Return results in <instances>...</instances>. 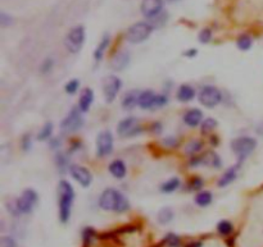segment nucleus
<instances>
[{
  "mask_svg": "<svg viewBox=\"0 0 263 247\" xmlns=\"http://www.w3.org/2000/svg\"><path fill=\"white\" fill-rule=\"evenodd\" d=\"M189 247H202L200 242H193V244L189 245Z\"/></svg>",
  "mask_w": 263,
  "mask_h": 247,
  "instance_id": "a18cd8bd",
  "label": "nucleus"
},
{
  "mask_svg": "<svg viewBox=\"0 0 263 247\" xmlns=\"http://www.w3.org/2000/svg\"><path fill=\"white\" fill-rule=\"evenodd\" d=\"M121 86H122V82L117 76H107L103 80V91H104L107 103H112L117 98Z\"/></svg>",
  "mask_w": 263,
  "mask_h": 247,
  "instance_id": "9d476101",
  "label": "nucleus"
},
{
  "mask_svg": "<svg viewBox=\"0 0 263 247\" xmlns=\"http://www.w3.org/2000/svg\"><path fill=\"white\" fill-rule=\"evenodd\" d=\"M181 185V181L177 177H174V178H170L168 181H166L164 183L161 185V192L163 193H172L176 190H178V187Z\"/></svg>",
  "mask_w": 263,
  "mask_h": 247,
  "instance_id": "b1692460",
  "label": "nucleus"
},
{
  "mask_svg": "<svg viewBox=\"0 0 263 247\" xmlns=\"http://www.w3.org/2000/svg\"><path fill=\"white\" fill-rule=\"evenodd\" d=\"M164 0H141V13L144 17L155 18L162 13L163 10Z\"/></svg>",
  "mask_w": 263,
  "mask_h": 247,
  "instance_id": "ddd939ff",
  "label": "nucleus"
},
{
  "mask_svg": "<svg viewBox=\"0 0 263 247\" xmlns=\"http://www.w3.org/2000/svg\"><path fill=\"white\" fill-rule=\"evenodd\" d=\"M59 145H61V143H59L58 139L50 140V147H53V149H57Z\"/></svg>",
  "mask_w": 263,
  "mask_h": 247,
  "instance_id": "37998d69",
  "label": "nucleus"
},
{
  "mask_svg": "<svg viewBox=\"0 0 263 247\" xmlns=\"http://www.w3.org/2000/svg\"><path fill=\"white\" fill-rule=\"evenodd\" d=\"M95 229H92V228L90 227H86L85 229L82 230V234H81V237H82V242L88 246V245H91L92 244V241L95 240Z\"/></svg>",
  "mask_w": 263,
  "mask_h": 247,
  "instance_id": "c85d7f7f",
  "label": "nucleus"
},
{
  "mask_svg": "<svg viewBox=\"0 0 263 247\" xmlns=\"http://www.w3.org/2000/svg\"><path fill=\"white\" fill-rule=\"evenodd\" d=\"M108 169H110V174H112L113 177L118 178V180L123 178V177L126 176V173H127L126 164L123 163V160H120V159L113 160V162L110 164V166H108Z\"/></svg>",
  "mask_w": 263,
  "mask_h": 247,
  "instance_id": "a211bd4d",
  "label": "nucleus"
},
{
  "mask_svg": "<svg viewBox=\"0 0 263 247\" xmlns=\"http://www.w3.org/2000/svg\"><path fill=\"white\" fill-rule=\"evenodd\" d=\"M67 162H68V159H67V156H66L65 154H58V155H57V165H58L59 170H63V172H65L66 166L68 164Z\"/></svg>",
  "mask_w": 263,
  "mask_h": 247,
  "instance_id": "4c0bfd02",
  "label": "nucleus"
},
{
  "mask_svg": "<svg viewBox=\"0 0 263 247\" xmlns=\"http://www.w3.org/2000/svg\"><path fill=\"white\" fill-rule=\"evenodd\" d=\"M163 145L171 146V147H174V146L177 145V140L175 139V137H167V139L163 140Z\"/></svg>",
  "mask_w": 263,
  "mask_h": 247,
  "instance_id": "a19ab883",
  "label": "nucleus"
},
{
  "mask_svg": "<svg viewBox=\"0 0 263 247\" xmlns=\"http://www.w3.org/2000/svg\"><path fill=\"white\" fill-rule=\"evenodd\" d=\"M217 232L221 236H230L234 232V226L230 220H221L217 224Z\"/></svg>",
  "mask_w": 263,
  "mask_h": 247,
  "instance_id": "a878e982",
  "label": "nucleus"
},
{
  "mask_svg": "<svg viewBox=\"0 0 263 247\" xmlns=\"http://www.w3.org/2000/svg\"><path fill=\"white\" fill-rule=\"evenodd\" d=\"M238 169H239V166L234 165L226 170V172L222 174V177L219 178V186L226 187L229 186V185H231V183L236 180V177H238Z\"/></svg>",
  "mask_w": 263,
  "mask_h": 247,
  "instance_id": "412c9836",
  "label": "nucleus"
},
{
  "mask_svg": "<svg viewBox=\"0 0 263 247\" xmlns=\"http://www.w3.org/2000/svg\"><path fill=\"white\" fill-rule=\"evenodd\" d=\"M21 147L23 151L27 152L32 147V140H31V135H23V137L21 139Z\"/></svg>",
  "mask_w": 263,
  "mask_h": 247,
  "instance_id": "c9c22d12",
  "label": "nucleus"
},
{
  "mask_svg": "<svg viewBox=\"0 0 263 247\" xmlns=\"http://www.w3.org/2000/svg\"><path fill=\"white\" fill-rule=\"evenodd\" d=\"M182 119H184L185 124L189 125V127H198L204 121L202 110H199V109H190V110H188V112L185 113Z\"/></svg>",
  "mask_w": 263,
  "mask_h": 247,
  "instance_id": "dca6fc26",
  "label": "nucleus"
},
{
  "mask_svg": "<svg viewBox=\"0 0 263 247\" xmlns=\"http://www.w3.org/2000/svg\"><path fill=\"white\" fill-rule=\"evenodd\" d=\"M129 63H130V54H129V51H118V53L113 57L110 65H112L113 69H116V71H123V69L129 65Z\"/></svg>",
  "mask_w": 263,
  "mask_h": 247,
  "instance_id": "f3484780",
  "label": "nucleus"
},
{
  "mask_svg": "<svg viewBox=\"0 0 263 247\" xmlns=\"http://www.w3.org/2000/svg\"><path fill=\"white\" fill-rule=\"evenodd\" d=\"M257 147V141L253 137L249 136H243V137H238L231 143V149L235 152L236 155L239 156V162L241 163L246 156H249L254 149Z\"/></svg>",
  "mask_w": 263,
  "mask_h": 247,
  "instance_id": "39448f33",
  "label": "nucleus"
},
{
  "mask_svg": "<svg viewBox=\"0 0 263 247\" xmlns=\"http://www.w3.org/2000/svg\"><path fill=\"white\" fill-rule=\"evenodd\" d=\"M216 125H217V122H216L213 118H207L203 121L202 123V131L203 132H211L213 129L216 128Z\"/></svg>",
  "mask_w": 263,
  "mask_h": 247,
  "instance_id": "72a5a7b5",
  "label": "nucleus"
},
{
  "mask_svg": "<svg viewBox=\"0 0 263 247\" xmlns=\"http://www.w3.org/2000/svg\"><path fill=\"white\" fill-rule=\"evenodd\" d=\"M53 67H54V61H53L51 58H46L40 65L41 73H43V75H48L49 72H51Z\"/></svg>",
  "mask_w": 263,
  "mask_h": 247,
  "instance_id": "473e14b6",
  "label": "nucleus"
},
{
  "mask_svg": "<svg viewBox=\"0 0 263 247\" xmlns=\"http://www.w3.org/2000/svg\"><path fill=\"white\" fill-rule=\"evenodd\" d=\"M113 150V136L110 131H103L96 137V154L98 156H108Z\"/></svg>",
  "mask_w": 263,
  "mask_h": 247,
  "instance_id": "9b49d317",
  "label": "nucleus"
},
{
  "mask_svg": "<svg viewBox=\"0 0 263 247\" xmlns=\"http://www.w3.org/2000/svg\"><path fill=\"white\" fill-rule=\"evenodd\" d=\"M174 217H175L174 210H172L171 207H163V209L159 210L157 219L161 224H168L171 223Z\"/></svg>",
  "mask_w": 263,
  "mask_h": 247,
  "instance_id": "393cba45",
  "label": "nucleus"
},
{
  "mask_svg": "<svg viewBox=\"0 0 263 247\" xmlns=\"http://www.w3.org/2000/svg\"><path fill=\"white\" fill-rule=\"evenodd\" d=\"M184 54H185V57H188V58H194L195 55L198 54V51L195 50V49H189L188 51H185Z\"/></svg>",
  "mask_w": 263,
  "mask_h": 247,
  "instance_id": "79ce46f5",
  "label": "nucleus"
},
{
  "mask_svg": "<svg viewBox=\"0 0 263 247\" xmlns=\"http://www.w3.org/2000/svg\"><path fill=\"white\" fill-rule=\"evenodd\" d=\"M53 135V123H45L44 127L40 129V132L38 133L39 141H46Z\"/></svg>",
  "mask_w": 263,
  "mask_h": 247,
  "instance_id": "cd10ccee",
  "label": "nucleus"
},
{
  "mask_svg": "<svg viewBox=\"0 0 263 247\" xmlns=\"http://www.w3.org/2000/svg\"><path fill=\"white\" fill-rule=\"evenodd\" d=\"M98 204L103 210H107V211L125 213L130 209V203L127 197L114 188H107L99 196Z\"/></svg>",
  "mask_w": 263,
  "mask_h": 247,
  "instance_id": "f257e3e1",
  "label": "nucleus"
},
{
  "mask_svg": "<svg viewBox=\"0 0 263 247\" xmlns=\"http://www.w3.org/2000/svg\"><path fill=\"white\" fill-rule=\"evenodd\" d=\"M198 38L202 44H208L209 41L212 40V31L209 30V28H204V30L199 32Z\"/></svg>",
  "mask_w": 263,
  "mask_h": 247,
  "instance_id": "f704fd0d",
  "label": "nucleus"
},
{
  "mask_svg": "<svg viewBox=\"0 0 263 247\" xmlns=\"http://www.w3.org/2000/svg\"><path fill=\"white\" fill-rule=\"evenodd\" d=\"M86 39V32L85 27L84 26H76L72 30H69V32L67 34L65 39V45L67 50L72 54H76L79 53L82 49L84 44H85Z\"/></svg>",
  "mask_w": 263,
  "mask_h": 247,
  "instance_id": "20e7f679",
  "label": "nucleus"
},
{
  "mask_svg": "<svg viewBox=\"0 0 263 247\" xmlns=\"http://www.w3.org/2000/svg\"><path fill=\"white\" fill-rule=\"evenodd\" d=\"M69 174L76 182H79L82 187H89L91 185L92 176L90 170L86 166L77 165V164H72L69 166Z\"/></svg>",
  "mask_w": 263,
  "mask_h": 247,
  "instance_id": "f8f14e48",
  "label": "nucleus"
},
{
  "mask_svg": "<svg viewBox=\"0 0 263 247\" xmlns=\"http://www.w3.org/2000/svg\"><path fill=\"white\" fill-rule=\"evenodd\" d=\"M199 103L205 108H216L219 103L222 102V94L219 88L212 85L203 86L199 91Z\"/></svg>",
  "mask_w": 263,
  "mask_h": 247,
  "instance_id": "0eeeda50",
  "label": "nucleus"
},
{
  "mask_svg": "<svg viewBox=\"0 0 263 247\" xmlns=\"http://www.w3.org/2000/svg\"><path fill=\"white\" fill-rule=\"evenodd\" d=\"M211 164H212L213 166H216V168H219V166L222 165V163H221V159H219V156L217 155V154H215V152H212L211 154Z\"/></svg>",
  "mask_w": 263,
  "mask_h": 247,
  "instance_id": "ea45409f",
  "label": "nucleus"
},
{
  "mask_svg": "<svg viewBox=\"0 0 263 247\" xmlns=\"http://www.w3.org/2000/svg\"><path fill=\"white\" fill-rule=\"evenodd\" d=\"M0 247H17V242L10 236H4L0 238Z\"/></svg>",
  "mask_w": 263,
  "mask_h": 247,
  "instance_id": "e433bc0d",
  "label": "nucleus"
},
{
  "mask_svg": "<svg viewBox=\"0 0 263 247\" xmlns=\"http://www.w3.org/2000/svg\"><path fill=\"white\" fill-rule=\"evenodd\" d=\"M12 17L10 16H8L7 13H4V12H1L0 13V24L3 26V27H7V26H9V24H12Z\"/></svg>",
  "mask_w": 263,
  "mask_h": 247,
  "instance_id": "58836bf2",
  "label": "nucleus"
},
{
  "mask_svg": "<svg viewBox=\"0 0 263 247\" xmlns=\"http://www.w3.org/2000/svg\"><path fill=\"white\" fill-rule=\"evenodd\" d=\"M117 132L121 137H133L141 132V125L135 117H127L117 125Z\"/></svg>",
  "mask_w": 263,
  "mask_h": 247,
  "instance_id": "1a4fd4ad",
  "label": "nucleus"
},
{
  "mask_svg": "<svg viewBox=\"0 0 263 247\" xmlns=\"http://www.w3.org/2000/svg\"><path fill=\"white\" fill-rule=\"evenodd\" d=\"M164 244L167 245L168 247H180L181 246V240H180L177 234L170 233L164 238Z\"/></svg>",
  "mask_w": 263,
  "mask_h": 247,
  "instance_id": "c756f323",
  "label": "nucleus"
},
{
  "mask_svg": "<svg viewBox=\"0 0 263 247\" xmlns=\"http://www.w3.org/2000/svg\"><path fill=\"white\" fill-rule=\"evenodd\" d=\"M153 24L148 22H136L126 32V39L131 44H140L151 36L153 31Z\"/></svg>",
  "mask_w": 263,
  "mask_h": 247,
  "instance_id": "7ed1b4c3",
  "label": "nucleus"
},
{
  "mask_svg": "<svg viewBox=\"0 0 263 247\" xmlns=\"http://www.w3.org/2000/svg\"><path fill=\"white\" fill-rule=\"evenodd\" d=\"M79 88H80L79 80H71V81L67 82L65 86L66 92H67L68 95H75L76 92L79 91Z\"/></svg>",
  "mask_w": 263,
  "mask_h": 247,
  "instance_id": "7c9ffc66",
  "label": "nucleus"
},
{
  "mask_svg": "<svg viewBox=\"0 0 263 247\" xmlns=\"http://www.w3.org/2000/svg\"><path fill=\"white\" fill-rule=\"evenodd\" d=\"M176 98H177L178 102H181V103L192 102L193 99L195 98L194 87H192V86L188 85V83L181 85L180 87H178L177 94H176Z\"/></svg>",
  "mask_w": 263,
  "mask_h": 247,
  "instance_id": "6ab92c4d",
  "label": "nucleus"
},
{
  "mask_svg": "<svg viewBox=\"0 0 263 247\" xmlns=\"http://www.w3.org/2000/svg\"><path fill=\"white\" fill-rule=\"evenodd\" d=\"M38 192L32 188H27L22 192L20 197L16 200V210H17V214H30L32 213L34 207L36 206L38 204Z\"/></svg>",
  "mask_w": 263,
  "mask_h": 247,
  "instance_id": "423d86ee",
  "label": "nucleus"
},
{
  "mask_svg": "<svg viewBox=\"0 0 263 247\" xmlns=\"http://www.w3.org/2000/svg\"><path fill=\"white\" fill-rule=\"evenodd\" d=\"M256 132L258 133L260 136H263V122H261V123H258V124H257Z\"/></svg>",
  "mask_w": 263,
  "mask_h": 247,
  "instance_id": "c03bdc74",
  "label": "nucleus"
},
{
  "mask_svg": "<svg viewBox=\"0 0 263 247\" xmlns=\"http://www.w3.org/2000/svg\"><path fill=\"white\" fill-rule=\"evenodd\" d=\"M92 102H94V91L89 87L84 88L81 92V95H80L77 108L80 109V112L81 113H88L89 112L90 106L92 105Z\"/></svg>",
  "mask_w": 263,
  "mask_h": 247,
  "instance_id": "2eb2a0df",
  "label": "nucleus"
},
{
  "mask_svg": "<svg viewBox=\"0 0 263 247\" xmlns=\"http://www.w3.org/2000/svg\"><path fill=\"white\" fill-rule=\"evenodd\" d=\"M200 149H202V144L199 141H190L185 147V151H186V154L193 155V154H197L198 151H200Z\"/></svg>",
  "mask_w": 263,
  "mask_h": 247,
  "instance_id": "2f4dec72",
  "label": "nucleus"
},
{
  "mask_svg": "<svg viewBox=\"0 0 263 247\" xmlns=\"http://www.w3.org/2000/svg\"><path fill=\"white\" fill-rule=\"evenodd\" d=\"M212 200H213V195L209 192V191H200V192L197 193L194 201L198 206L205 207V206H209V205L212 204Z\"/></svg>",
  "mask_w": 263,
  "mask_h": 247,
  "instance_id": "5701e85b",
  "label": "nucleus"
},
{
  "mask_svg": "<svg viewBox=\"0 0 263 247\" xmlns=\"http://www.w3.org/2000/svg\"><path fill=\"white\" fill-rule=\"evenodd\" d=\"M252 44H253V41H252V38H250L249 35H240L238 40H236L238 48L243 51L249 50L252 48Z\"/></svg>",
  "mask_w": 263,
  "mask_h": 247,
  "instance_id": "bb28decb",
  "label": "nucleus"
},
{
  "mask_svg": "<svg viewBox=\"0 0 263 247\" xmlns=\"http://www.w3.org/2000/svg\"><path fill=\"white\" fill-rule=\"evenodd\" d=\"M139 94L140 92L139 91H129L126 92L125 95H123L122 98V106L126 110H131V109H133L136 105H139Z\"/></svg>",
  "mask_w": 263,
  "mask_h": 247,
  "instance_id": "aec40b11",
  "label": "nucleus"
},
{
  "mask_svg": "<svg viewBox=\"0 0 263 247\" xmlns=\"http://www.w3.org/2000/svg\"><path fill=\"white\" fill-rule=\"evenodd\" d=\"M75 201V190L68 181H61L58 185V210L59 220L67 223L71 218L72 206Z\"/></svg>",
  "mask_w": 263,
  "mask_h": 247,
  "instance_id": "f03ea898",
  "label": "nucleus"
},
{
  "mask_svg": "<svg viewBox=\"0 0 263 247\" xmlns=\"http://www.w3.org/2000/svg\"><path fill=\"white\" fill-rule=\"evenodd\" d=\"M110 42V35L106 34L102 38V40H100V42L98 44V46H96L95 51H94V59H95L96 62L102 61L103 55H104V53H106V50H107V48H108Z\"/></svg>",
  "mask_w": 263,
  "mask_h": 247,
  "instance_id": "4be33fe9",
  "label": "nucleus"
},
{
  "mask_svg": "<svg viewBox=\"0 0 263 247\" xmlns=\"http://www.w3.org/2000/svg\"><path fill=\"white\" fill-rule=\"evenodd\" d=\"M82 125H84V118H82L81 112H80L79 108H73L68 113V115L62 121L61 128L66 133H72L77 132Z\"/></svg>",
  "mask_w": 263,
  "mask_h": 247,
  "instance_id": "6e6552de",
  "label": "nucleus"
},
{
  "mask_svg": "<svg viewBox=\"0 0 263 247\" xmlns=\"http://www.w3.org/2000/svg\"><path fill=\"white\" fill-rule=\"evenodd\" d=\"M139 106L141 109H152L158 106V95L152 90H145L139 94Z\"/></svg>",
  "mask_w": 263,
  "mask_h": 247,
  "instance_id": "4468645a",
  "label": "nucleus"
},
{
  "mask_svg": "<svg viewBox=\"0 0 263 247\" xmlns=\"http://www.w3.org/2000/svg\"><path fill=\"white\" fill-rule=\"evenodd\" d=\"M168 3H176V1H180V0H166Z\"/></svg>",
  "mask_w": 263,
  "mask_h": 247,
  "instance_id": "49530a36",
  "label": "nucleus"
}]
</instances>
